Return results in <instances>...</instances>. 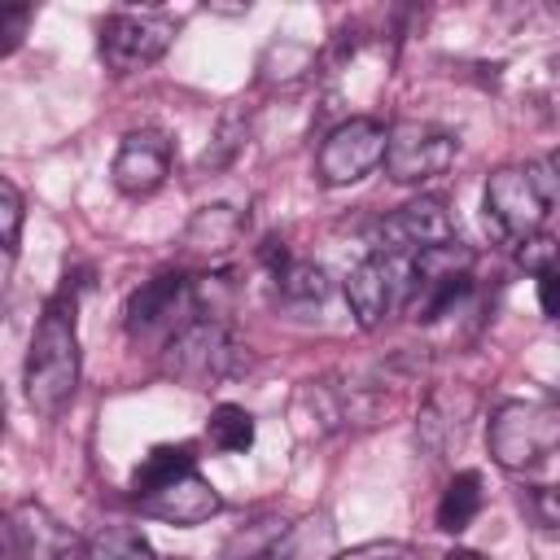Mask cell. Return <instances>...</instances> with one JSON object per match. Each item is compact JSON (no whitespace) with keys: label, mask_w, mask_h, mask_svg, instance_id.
I'll return each instance as SVG.
<instances>
[{"label":"cell","mask_w":560,"mask_h":560,"mask_svg":"<svg viewBox=\"0 0 560 560\" xmlns=\"http://www.w3.org/2000/svg\"><path fill=\"white\" fill-rule=\"evenodd\" d=\"M481 512V472H455L438 499V529L459 534L472 525V516Z\"/></svg>","instance_id":"17"},{"label":"cell","mask_w":560,"mask_h":560,"mask_svg":"<svg viewBox=\"0 0 560 560\" xmlns=\"http://www.w3.org/2000/svg\"><path fill=\"white\" fill-rule=\"evenodd\" d=\"M245 114H241V105H232V109H223V118H219V131H214V144L201 153V166H228L232 158H236V149H241V140H245Z\"/></svg>","instance_id":"22"},{"label":"cell","mask_w":560,"mask_h":560,"mask_svg":"<svg viewBox=\"0 0 560 560\" xmlns=\"http://www.w3.org/2000/svg\"><path fill=\"white\" fill-rule=\"evenodd\" d=\"M175 39V22L162 13H109L101 26V57L127 74L158 61Z\"/></svg>","instance_id":"9"},{"label":"cell","mask_w":560,"mask_h":560,"mask_svg":"<svg viewBox=\"0 0 560 560\" xmlns=\"http://www.w3.org/2000/svg\"><path fill=\"white\" fill-rule=\"evenodd\" d=\"M206 438H210L214 451L241 455V451L254 446V416L245 407H236V402H219L210 411V420H206Z\"/></svg>","instance_id":"19"},{"label":"cell","mask_w":560,"mask_h":560,"mask_svg":"<svg viewBox=\"0 0 560 560\" xmlns=\"http://www.w3.org/2000/svg\"><path fill=\"white\" fill-rule=\"evenodd\" d=\"M455 136L438 122H416L402 118L389 127V144H385V175L394 184H424L433 175H446L455 162Z\"/></svg>","instance_id":"7"},{"label":"cell","mask_w":560,"mask_h":560,"mask_svg":"<svg viewBox=\"0 0 560 560\" xmlns=\"http://www.w3.org/2000/svg\"><path fill=\"white\" fill-rule=\"evenodd\" d=\"M332 560H420V551L411 542H398V538H376V542H359Z\"/></svg>","instance_id":"23"},{"label":"cell","mask_w":560,"mask_h":560,"mask_svg":"<svg viewBox=\"0 0 560 560\" xmlns=\"http://www.w3.org/2000/svg\"><path fill=\"white\" fill-rule=\"evenodd\" d=\"M114 188L127 192V197H149L166 184L171 175V140L153 127H140V131H127L118 153H114Z\"/></svg>","instance_id":"10"},{"label":"cell","mask_w":560,"mask_h":560,"mask_svg":"<svg viewBox=\"0 0 560 560\" xmlns=\"http://www.w3.org/2000/svg\"><path fill=\"white\" fill-rule=\"evenodd\" d=\"M551 192H556V179H547L542 166H499L486 179L481 206H486V219L494 223V232L503 241L521 245V241L538 236Z\"/></svg>","instance_id":"3"},{"label":"cell","mask_w":560,"mask_h":560,"mask_svg":"<svg viewBox=\"0 0 560 560\" xmlns=\"http://www.w3.org/2000/svg\"><path fill=\"white\" fill-rule=\"evenodd\" d=\"M241 368V346L219 315H192L162 350V372L188 389H210Z\"/></svg>","instance_id":"2"},{"label":"cell","mask_w":560,"mask_h":560,"mask_svg":"<svg viewBox=\"0 0 560 560\" xmlns=\"http://www.w3.org/2000/svg\"><path fill=\"white\" fill-rule=\"evenodd\" d=\"M184 289H188V280L179 276V271H162V276H153V280H144L131 298H127V332H149L153 324H162L171 311H175V302L184 298Z\"/></svg>","instance_id":"14"},{"label":"cell","mask_w":560,"mask_h":560,"mask_svg":"<svg viewBox=\"0 0 560 560\" xmlns=\"http://www.w3.org/2000/svg\"><path fill=\"white\" fill-rule=\"evenodd\" d=\"M385 144H389V131L376 118H346V122H337L324 136L319 153H315L319 184L341 188V184L363 179L368 171H376L385 162Z\"/></svg>","instance_id":"6"},{"label":"cell","mask_w":560,"mask_h":560,"mask_svg":"<svg viewBox=\"0 0 560 560\" xmlns=\"http://www.w3.org/2000/svg\"><path fill=\"white\" fill-rule=\"evenodd\" d=\"M416 293V258L381 254L372 249L350 276H346V302L359 328L385 324L398 306H407Z\"/></svg>","instance_id":"4"},{"label":"cell","mask_w":560,"mask_h":560,"mask_svg":"<svg viewBox=\"0 0 560 560\" xmlns=\"http://www.w3.org/2000/svg\"><path fill=\"white\" fill-rule=\"evenodd\" d=\"M490 455L503 468H529L560 446V411L547 402H503L490 416Z\"/></svg>","instance_id":"5"},{"label":"cell","mask_w":560,"mask_h":560,"mask_svg":"<svg viewBox=\"0 0 560 560\" xmlns=\"http://www.w3.org/2000/svg\"><path fill=\"white\" fill-rule=\"evenodd\" d=\"M136 503H140L144 516H158V521L179 525V529L201 525V521H210V516L223 508L219 490H214L201 472H188V477H179V481H171V486H162V490L136 499Z\"/></svg>","instance_id":"13"},{"label":"cell","mask_w":560,"mask_h":560,"mask_svg":"<svg viewBox=\"0 0 560 560\" xmlns=\"http://www.w3.org/2000/svg\"><path fill=\"white\" fill-rule=\"evenodd\" d=\"M31 4H9V9H0V35H4V52L9 48H18V39H22V31H26V22H31Z\"/></svg>","instance_id":"27"},{"label":"cell","mask_w":560,"mask_h":560,"mask_svg":"<svg viewBox=\"0 0 560 560\" xmlns=\"http://www.w3.org/2000/svg\"><path fill=\"white\" fill-rule=\"evenodd\" d=\"M556 258H560V249H556L551 236H529V241H521V249H516V262L529 267V271H538V276L551 271Z\"/></svg>","instance_id":"25"},{"label":"cell","mask_w":560,"mask_h":560,"mask_svg":"<svg viewBox=\"0 0 560 560\" xmlns=\"http://www.w3.org/2000/svg\"><path fill=\"white\" fill-rule=\"evenodd\" d=\"M241 228H245V219L236 214V210H228V206H206V210H197L192 214V223H188V245L192 249H210V254H223L236 236H241Z\"/></svg>","instance_id":"18"},{"label":"cell","mask_w":560,"mask_h":560,"mask_svg":"<svg viewBox=\"0 0 560 560\" xmlns=\"http://www.w3.org/2000/svg\"><path fill=\"white\" fill-rule=\"evenodd\" d=\"M472 411H477V394H472L468 385H438V389L424 398L420 416H416V442H420L433 459H446V455L464 442Z\"/></svg>","instance_id":"12"},{"label":"cell","mask_w":560,"mask_h":560,"mask_svg":"<svg viewBox=\"0 0 560 560\" xmlns=\"http://www.w3.org/2000/svg\"><path fill=\"white\" fill-rule=\"evenodd\" d=\"M26 402L39 416H57L74 389H79V337H74V302L52 298L48 311L39 315V328L26 350Z\"/></svg>","instance_id":"1"},{"label":"cell","mask_w":560,"mask_h":560,"mask_svg":"<svg viewBox=\"0 0 560 560\" xmlns=\"http://www.w3.org/2000/svg\"><path fill=\"white\" fill-rule=\"evenodd\" d=\"M192 459H197V455H192L188 442H162V446H153V451L136 464V472H131L136 499H144V494H153V490H162V486H171V481L197 472Z\"/></svg>","instance_id":"15"},{"label":"cell","mask_w":560,"mask_h":560,"mask_svg":"<svg viewBox=\"0 0 560 560\" xmlns=\"http://www.w3.org/2000/svg\"><path fill=\"white\" fill-rule=\"evenodd\" d=\"M284 534H289V521L284 516H258V521L241 525L223 542V560H276Z\"/></svg>","instance_id":"16"},{"label":"cell","mask_w":560,"mask_h":560,"mask_svg":"<svg viewBox=\"0 0 560 560\" xmlns=\"http://www.w3.org/2000/svg\"><path fill=\"white\" fill-rule=\"evenodd\" d=\"M446 560H486V556L472 551V547H455V551H446Z\"/></svg>","instance_id":"30"},{"label":"cell","mask_w":560,"mask_h":560,"mask_svg":"<svg viewBox=\"0 0 560 560\" xmlns=\"http://www.w3.org/2000/svg\"><path fill=\"white\" fill-rule=\"evenodd\" d=\"M534 516L547 534H560V486H542L534 490Z\"/></svg>","instance_id":"26"},{"label":"cell","mask_w":560,"mask_h":560,"mask_svg":"<svg viewBox=\"0 0 560 560\" xmlns=\"http://www.w3.org/2000/svg\"><path fill=\"white\" fill-rule=\"evenodd\" d=\"M538 306L542 315H560V267L538 276Z\"/></svg>","instance_id":"28"},{"label":"cell","mask_w":560,"mask_h":560,"mask_svg":"<svg viewBox=\"0 0 560 560\" xmlns=\"http://www.w3.org/2000/svg\"><path fill=\"white\" fill-rule=\"evenodd\" d=\"M83 560H153V547L140 529L114 525V529H101L96 538L83 542Z\"/></svg>","instance_id":"20"},{"label":"cell","mask_w":560,"mask_h":560,"mask_svg":"<svg viewBox=\"0 0 560 560\" xmlns=\"http://www.w3.org/2000/svg\"><path fill=\"white\" fill-rule=\"evenodd\" d=\"M455 241H459V228H455L446 201L442 197H416V201L398 206L389 219H381L372 249L420 258V254L442 249V245H455Z\"/></svg>","instance_id":"8"},{"label":"cell","mask_w":560,"mask_h":560,"mask_svg":"<svg viewBox=\"0 0 560 560\" xmlns=\"http://www.w3.org/2000/svg\"><path fill=\"white\" fill-rule=\"evenodd\" d=\"M276 280H280V298L289 306H319L328 298V276L315 262H289Z\"/></svg>","instance_id":"21"},{"label":"cell","mask_w":560,"mask_h":560,"mask_svg":"<svg viewBox=\"0 0 560 560\" xmlns=\"http://www.w3.org/2000/svg\"><path fill=\"white\" fill-rule=\"evenodd\" d=\"M9 547L18 560H83V538L39 503L9 512Z\"/></svg>","instance_id":"11"},{"label":"cell","mask_w":560,"mask_h":560,"mask_svg":"<svg viewBox=\"0 0 560 560\" xmlns=\"http://www.w3.org/2000/svg\"><path fill=\"white\" fill-rule=\"evenodd\" d=\"M258 258H262L276 276L289 267V254H284V241H280V236H267V241H262V249H258Z\"/></svg>","instance_id":"29"},{"label":"cell","mask_w":560,"mask_h":560,"mask_svg":"<svg viewBox=\"0 0 560 560\" xmlns=\"http://www.w3.org/2000/svg\"><path fill=\"white\" fill-rule=\"evenodd\" d=\"M0 223H4V254H18V236H22V197L18 188L4 179L0 184Z\"/></svg>","instance_id":"24"}]
</instances>
